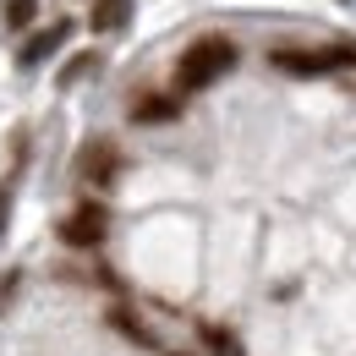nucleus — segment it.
Masks as SVG:
<instances>
[{
	"instance_id": "f8f14e48",
	"label": "nucleus",
	"mask_w": 356,
	"mask_h": 356,
	"mask_svg": "<svg viewBox=\"0 0 356 356\" xmlns=\"http://www.w3.org/2000/svg\"><path fill=\"white\" fill-rule=\"evenodd\" d=\"M93 60H99V55H72V66L60 72V88H72V83H83V77L93 72Z\"/></svg>"
},
{
	"instance_id": "39448f33",
	"label": "nucleus",
	"mask_w": 356,
	"mask_h": 356,
	"mask_svg": "<svg viewBox=\"0 0 356 356\" xmlns=\"http://www.w3.org/2000/svg\"><path fill=\"white\" fill-rule=\"evenodd\" d=\"M66 39H72V22L60 17V22H49V28H39V33L28 39V44L17 49V66H22V72H33V66H39V60H49L55 49L66 44Z\"/></svg>"
},
{
	"instance_id": "6e6552de",
	"label": "nucleus",
	"mask_w": 356,
	"mask_h": 356,
	"mask_svg": "<svg viewBox=\"0 0 356 356\" xmlns=\"http://www.w3.org/2000/svg\"><path fill=\"white\" fill-rule=\"evenodd\" d=\"M127 22H132V0H99V6H93V17H88L93 33H121Z\"/></svg>"
},
{
	"instance_id": "f257e3e1",
	"label": "nucleus",
	"mask_w": 356,
	"mask_h": 356,
	"mask_svg": "<svg viewBox=\"0 0 356 356\" xmlns=\"http://www.w3.org/2000/svg\"><path fill=\"white\" fill-rule=\"evenodd\" d=\"M236 60H241V49H236V39H225V33H203V39H192V44L181 49V60H176V93L214 88L220 77L236 72Z\"/></svg>"
},
{
	"instance_id": "1a4fd4ad",
	"label": "nucleus",
	"mask_w": 356,
	"mask_h": 356,
	"mask_svg": "<svg viewBox=\"0 0 356 356\" xmlns=\"http://www.w3.org/2000/svg\"><path fill=\"white\" fill-rule=\"evenodd\" d=\"M39 22V0H6V28L11 33H28Z\"/></svg>"
},
{
	"instance_id": "f03ea898",
	"label": "nucleus",
	"mask_w": 356,
	"mask_h": 356,
	"mask_svg": "<svg viewBox=\"0 0 356 356\" xmlns=\"http://www.w3.org/2000/svg\"><path fill=\"white\" fill-rule=\"evenodd\" d=\"M104 236H110V209L104 203H77L66 220H60V247H72V252H93V247H104Z\"/></svg>"
},
{
	"instance_id": "4468645a",
	"label": "nucleus",
	"mask_w": 356,
	"mask_h": 356,
	"mask_svg": "<svg viewBox=\"0 0 356 356\" xmlns=\"http://www.w3.org/2000/svg\"><path fill=\"white\" fill-rule=\"evenodd\" d=\"M6 209H11V181H0V236H6Z\"/></svg>"
},
{
	"instance_id": "0eeeda50",
	"label": "nucleus",
	"mask_w": 356,
	"mask_h": 356,
	"mask_svg": "<svg viewBox=\"0 0 356 356\" xmlns=\"http://www.w3.org/2000/svg\"><path fill=\"white\" fill-rule=\"evenodd\" d=\"M104 323H110L115 334H127L132 346H143V351H154V346H159V340H154V329H143V323H137L132 307H110V312H104Z\"/></svg>"
},
{
	"instance_id": "ddd939ff",
	"label": "nucleus",
	"mask_w": 356,
	"mask_h": 356,
	"mask_svg": "<svg viewBox=\"0 0 356 356\" xmlns=\"http://www.w3.org/2000/svg\"><path fill=\"white\" fill-rule=\"evenodd\" d=\"M17 285H22V274H17V268H11V274H6V280H0V307H6V302H11V291H17Z\"/></svg>"
},
{
	"instance_id": "423d86ee",
	"label": "nucleus",
	"mask_w": 356,
	"mask_h": 356,
	"mask_svg": "<svg viewBox=\"0 0 356 356\" xmlns=\"http://www.w3.org/2000/svg\"><path fill=\"white\" fill-rule=\"evenodd\" d=\"M176 115H181L176 93H143V99H132V121L137 127H170Z\"/></svg>"
},
{
	"instance_id": "20e7f679",
	"label": "nucleus",
	"mask_w": 356,
	"mask_h": 356,
	"mask_svg": "<svg viewBox=\"0 0 356 356\" xmlns=\"http://www.w3.org/2000/svg\"><path fill=\"white\" fill-rule=\"evenodd\" d=\"M268 66L285 72V77H329V72H334V55H329V49H291V44H280V49H268Z\"/></svg>"
},
{
	"instance_id": "9b49d317",
	"label": "nucleus",
	"mask_w": 356,
	"mask_h": 356,
	"mask_svg": "<svg viewBox=\"0 0 356 356\" xmlns=\"http://www.w3.org/2000/svg\"><path fill=\"white\" fill-rule=\"evenodd\" d=\"M329 55H334V72H356V39H334Z\"/></svg>"
},
{
	"instance_id": "7ed1b4c3",
	"label": "nucleus",
	"mask_w": 356,
	"mask_h": 356,
	"mask_svg": "<svg viewBox=\"0 0 356 356\" xmlns=\"http://www.w3.org/2000/svg\"><path fill=\"white\" fill-rule=\"evenodd\" d=\"M121 170H127V159H121V148H115V143H104V137L83 143V154H77V176L88 181V186H115Z\"/></svg>"
},
{
	"instance_id": "9d476101",
	"label": "nucleus",
	"mask_w": 356,
	"mask_h": 356,
	"mask_svg": "<svg viewBox=\"0 0 356 356\" xmlns=\"http://www.w3.org/2000/svg\"><path fill=\"white\" fill-rule=\"evenodd\" d=\"M197 334H203V346H209L214 356H241V346H236V334H230V329H220V323H203Z\"/></svg>"
}]
</instances>
